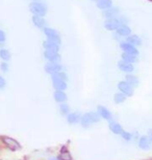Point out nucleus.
Returning <instances> with one entry per match:
<instances>
[{"label": "nucleus", "instance_id": "b1692460", "mask_svg": "<svg viewBox=\"0 0 152 160\" xmlns=\"http://www.w3.org/2000/svg\"><path fill=\"white\" fill-rule=\"evenodd\" d=\"M121 60H123V61H125V62L130 63V64L135 65L136 63L139 61V57L133 56V55H129V53L122 52L121 53Z\"/></svg>", "mask_w": 152, "mask_h": 160}, {"label": "nucleus", "instance_id": "f257e3e1", "mask_svg": "<svg viewBox=\"0 0 152 160\" xmlns=\"http://www.w3.org/2000/svg\"><path fill=\"white\" fill-rule=\"evenodd\" d=\"M28 11L31 16L46 17L48 13V5L43 0H32L28 3Z\"/></svg>", "mask_w": 152, "mask_h": 160}, {"label": "nucleus", "instance_id": "bb28decb", "mask_svg": "<svg viewBox=\"0 0 152 160\" xmlns=\"http://www.w3.org/2000/svg\"><path fill=\"white\" fill-rule=\"evenodd\" d=\"M58 160H72V156H71L70 152L68 151L66 147H62L61 149V155L58 156Z\"/></svg>", "mask_w": 152, "mask_h": 160}, {"label": "nucleus", "instance_id": "f8f14e48", "mask_svg": "<svg viewBox=\"0 0 152 160\" xmlns=\"http://www.w3.org/2000/svg\"><path fill=\"white\" fill-rule=\"evenodd\" d=\"M31 23L35 28L42 31L44 28H46L47 25V20L45 17H40V16H31Z\"/></svg>", "mask_w": 152, "mask_h": 160}, {"label": "nucleus", "instance_id": "e433bc0d", "mask_svg": "<svg viewBox=\"0 0 152 160\" xmlns=\"http://www.w3.org/2000/svg\"><path fill=\"white\" fill-rule=\"evenodd\" d=\"M147 1H149V2H151V3H152V0H147Z\"/></svg>", "mask_w": 152, "mask_h": 160}, {"label": "nucleus", "instance_id": "20e7f679", "mask_svg": "<svg viewBox=\"0 0 152 160\" xmlns=\"http://www.w3.org/2000/svg\"><path fill=\"white\" fill-rule=\"evenodd\" d=\"M44 70H45L47 74H49L51 77V75L64 70V66H62V62H46L45 66H44Z\"/></svg>", "mask_w": 152, "mask_h": 160}, {"label": "nucleus", "instance_id": "1a4fd4ad", "mask_svg": "<svg viewBox=\"0 0 152 160\" xmlns=\"http://www.w3.org/2000/svg\"><path fill=\"white\" fill-rule=\"evenodd\" d=\"M43 57L47 62H58V63L62 62V56H61V53L58 52V51L44 50Z\"/></svg>", "mask_w": 152, "mask_h": 160}, {"label": "nucleus", "instance_id": "39448f33", "mask_svg": "<svg viewBox=\"0 0 152 160\" xmlns=\"http://www.w3.org/2000/svg\"><path fill=\"white\" fill-rule=\"evenodd\" d=\"M119 47L122 52H125V53H129V55H133V56H136L139 57L140 56V50L138 47L133 46L130 43H128L125 40H122L119 42Z\"/></svg>", "mask_w": 152, "mask_h": 160}, {"label": "nucleus", "instance_id": "c756f323", "mask_svg": "<svg viewBox=\"0 0 152 160\" xmlns=\"http://www.w3.org/2000/svg\"><path fill=\"white\" fill-rule=\"evenodd\" d=\"M118 19L120 21L121 25H129V22H130V19L128 18L125 14H120L118 16Z\"/></svg>", "mask_w": 152, "mask_h": 160}, {"label": "nucleus", "instance_id": "4c0bfd02", "mask_svg": "<svg viewBox=\"0 0 152 160\" xmlns=\"http://www.w3.org/2000/svg\"><path fill=\"white\" fill-rule=\"evenodd\" d=\"M90 1H94V2H95V1H96V0H90Z\"/></svg>", "mask_w": 152, "mask_h": 160}, {"label": "nucleus", "instance_id": "aec40b11", "mask_svg": "<svg viewBox=\"0 0 152 160\" xmlns=\"http://www.w3.org/2000/svg\"><path fill=\"white\" fill-rule=\"evenodd\" d=\"M109 125H108V127H109V130L114 133V134H116V135H121L122 134V132L124 131L123 130V128H122V126L120 125V123H118V122H114V120H109Z\"/></svg>", "mask_w": 152, "mask_h": 160}, {"label": "nucleus", "instance_id": "2eb2a0df", "mask_svg": "<svg viewBox=\"0 0 152 160\" xmlns=\"http://www.w3.org/2000/svg\"><path fill=\"white\" fill-rule=\"evenodd\" d=\"M96 112L99 114L100 118L105 119V120H108V122L113 119V114L111 113V111L107 109V108L103 107V106H101V105L98 106Z\"/></svg>", "mask_w": 152, "mask_h": 160}, {"label": "nucleus", "instance_id": "f03ea898", "mask_svg": "<svg viewBox=\"0 0 152 160\" xmlns=\"http://www.w3.org/2000/svg\"><path fill=\"white\" fill-rule=\"evenodd\" d=\"M100 116L97 112H94V111H91V112H88L85 114H83L80 118V123H81L82 128H90V127L93 125V123L99 122H100Z\"/></svg>", "mask_w": 152, "mask_h": 160}, {"label": "nucleus", "instance_id": "a211bd4d", "mask_svg": "<svg viewBox=\"0 0 152 160\" xmlns=\"http://www.w3.org/2000/svg\"><path fill=\"white\" fill-rule=\"evenodd\" d=\"M51 82H52V87H53V89H54V91H66L68 88L67 82H64V81L51 80Z\"/></svg>", "mask_w": 152, "mask_h": 160}, {"label": "nucleus", "instance_id": "9d476101", "mask_svg": "<svg viewBox=\"0 0 152 160\" xmlns=\"http://www.w3.org/2000/svg\"><path fill=\"white\" fill-rule=\"evenodd\" d=\"M0 138H1L2 142H3L10 150H12V151H17V150H20L21 149V144L18 142L16 139H14V138L8 137V136H1Z\"/></svg>", "mask_w": 152, "mask_h": 160}, {"label": "nucleus", "instance_id": "4be33fe9", "mask_svg": "<svg viewBox=\"0 0 152 160\" xmlns=\"http://www.w3.org/2000/svg\"><path fill=\"white\" fill-rule=\"evenodd\" d=\"M53 98L58 104H62V102H67L68 96L65 91H54V93H53Z\"/></svg>", "mask_w": 152, "mask_h": 160}, {"label": "nucleus", "instance_id": "f704fd0d", "mask_svg": "<svg viewBox=\"0 0 152 160\" xmlns=\"http://www.w3.org/2000/svg\"><path fill=\"white\" fill-rule=\"evenodd\" d=\"M149 139L151 140V142H152V130H149Z\"/></svg>", "mask_w": 152, "mask_h": 160}, {"label": "nucleus", "instance_id": "9b49d317", "mask_svg": "<svg viewBox=\"0 0 152 160\" xmlns=\"http://www.w3.org/2000/svg\"><path fill=\"white\" fill-rule=\"evenodd\" d=\"M114 34L117 35L122 40V39L127 38L128 36H130L132 34V28H130L129 25H120L117 29H116V32Z\"/></svg>", "mask_w": 152, "mask_h": 160}, {"label": "nucleus", "instance_id": "4468645a", "mask_svg": "<svg viewBox=\"0 0 152 160\" xmlns=\"http://www.w3.org/2000/svg\"><path fill=\"white\" fill-rule=\"evenodd\" d=\"M42 46H43L44 50H51V51H58L59 52L62 48V44H58L56 42L53 41H49V40H44L43 43H42Z\"/></svg>", "mask_w": 152, "mask_h": 160}, {"label": "nucleus", "instance_id": "0eeeda50", "mask_svg": "<svg viewBox=\"0 0 152 160\" xmlns=\"http://www.w3.org/2000/svg\"><path fill=\"white\" fill-rule=\"evenodd\" d=\"M117 88L119 89V91H120L121 93H123V94H125L127 96V98H130V96L133 95V93H135V88L129 85L126 81H120V82L118 83L117 85Z\"/></svg>", "mask_w": 152, "mask_h": 160}, {"label": "nucleus", "instance_id": "473e14b6", "mask_svg": "<svg viewBox=\"0 0 152 160\" xmlns=\"http://www.w3.org/2000/svg\"><path fill=\"white\" fill-rule=\"evenodd\" d=\"M121 136H122V138H123L125 141H130V140L132 139V134H131V133H129V132H127V131H123V132H122Z\"/></svg>", "mask_w": 152, "mask_h": 160}, {"label": "nucleus", "instance_id": "7ed1b4c3", "mask_svg": "<svg viewBox=\"0 0 152 160\" xmlns=\"http://www.w3.org/2000/svg\"><path fill=\"white\" fill-rule=\"evenodd\" d=\"M42 32H43L44 37L46 38V40L53 41L58 44H62V35L58 29L53 28L51 26H46V28L42 29Z\"/></svg>", "mask_w": 152, "mask_h": 160}, {"label": "nucleus", "instance_id": "2f4dec72", "mask_svg": "<svg viewBox=\"0 0 152 160\" xmlns=\"http://www.w3.org/2000/svg\"><path fill=\"white\" fill-rule=\"evenodd\" d=\"M8 70H10V64H8V62L0 63V71L3 72V73H7Z\"/></svg>", "mask_w": 152, "mask_h": 160}, {"label": "nucleus", "instance_id": "5701e85b", "mask_svg": "<svg viewBox=\"0 0 152 160\" xmlns=\"http://www.w3.org/2000/svg\"><path fill=\"white\" fill-rule=\"evenodd\" d=\"M139 147L142 150H149L151 147V140L148 136H141L139 139Z\"/></svg>", "mask_w": 152, "mask_h": 160}, {"label": "nucleus", "instance_id": "c9c22d12", "mask_svg": "<svg viewBox=\"0 0 152 160\" xmlns=\"http://www.w3.org/2000/svg\"><path fill=\"white\" fill-rule=\"evenodd\" d=\"M50 160H58V157H56V158H50Z\"/></svg>", "mask_w": 152, "mask_h": 160}, {"label": "nucleus", "instance_id": "6ab92c4d", "mask_svg": "<svg viewBox=\"0 0 152 160\" xmlns=\"http://www.w3.org/2000/svg\"><path fill=\"white\" fill-rule=\"evenodd\" d=\"M125 81H126V82L129 84V85H131L133 88H136V87L140 85L139 78L136 77V74H133V73L125 74Z\"/></svg>", "mask_w": 152, "mask_h": 160}, {"label": "nucleus", "instance_id": "72a5a7b5", "mask_svg": "<svg viewBox=\"0 0 152 160\" xmlns=\"http://www.w3.org/2000/svg\"><path fill=\"white\" fill-rule=\"evenodd\" d=\"M7 87V80L3 75L0 74V90H3Z\"/></svg>", "mask_w": 152, "mask_h": 160}, {"label": "nucleus", "instance_id": "ddd939ff", "mask_svg": "<svg viewBox=\"0 0 152 160\" xmlns=\"http://www.w3.org/2000/svg\"><path fill=\"white\" fill-rule=\"evenodd\" d=\"M117 66H118V68L120 69L122 72H124L125 74L132 73V72L135 71V65L130 64V63L125 62V61H123V60H120V61H118Z\"/></svg>", "mask_w": 152, "mask_h": 160}, {"label": "nucleus", "instance_id": "a878e982", "mask_svg": "<svg viewBox=\"0 0 152 160\" xmlns=\"http://www.w3.org/2000/svg\"><path fill=\"white\" fill-rule=\"evenodd\" d=\"M51 80H59V81H64V82H68L69 81V77H68L66 71H61L58 73L51 75Z\"/></svg>", "mask_w": 152, "mask_h": 160}, {"label": "nucleus", "instance_id": "423d86ee", "mask_svg": "<svg viewBox=\"0 0 152 160\" xmlns=\"http://www.w3.org/2000/svg\"><path fill=\"white\" fill-rule=\"evenodd\" d=\"M121 25L120 21L117 18H112V19H104L103 20V28L109 32H115L119 26Z\"/></svg>", "mask_w": 152, "mask_h": 160}, {"label": "nucleus", "instance_id": "dca6fc26", "mask_svg": "<svg viewBox=\"0 0 152 160\" xmlns=\"http://www.w3.org/2000/svg\"><path fill=\"white\" fill-rule=\"evenodd\" d=\"M124 40L126 42H128V43H130L131 45H133V46L138 47V48L140 46H142V44H143L142 37L139 35H136V34H131L130 36H128L127 38H125Z\"/></svg>", "mask_w": 152, "mask_h": 160}, {"label": "nucleus", "instance_id": "393cba45", "mask_svg": "<svg viewBox=\"0 0 152 160\" xmlns=\"http://www.w3.org/2000/svg\"><path fill=\"white\" fill-rule=\"evenodd\" d=\"M12 59V53L7 48H0V60L2 62H10Z\"/></svg>", "mask_w": 152, "mask_h": 160}, {"label": "nucleus", "instance_id": "6e6552de", "mask_svg": "<svg viewBox=\"0 0 152 160\" xmlns=\"http://www.w3.org/2000/svg\"><path fill=\"white\" fill-rule=\"evenodd\" d=\"M103 19H112V18H117L121 14V8L117 5H113L112 8L101 12Z\"/></svg>", "mask_w": 152, "mask_h": 160}, {"label": "nucleus", "instance_id": "c85d7f7f", "mask_svg": "<svg viewBox=\"0 0 152 160\" xmlns=\"http://www.w3.org/2000/svg\"><path fill=\"white\" fill-rule=\"evenodd\" d=\"M59 113H61L62 115L67 116L68 114L70 113V107H69V105H67L66 102L59 104Z\"/></svg>", "mask_w": 152, "mask_h": 160}, {"label": "nucleus", "instance_id": "f3484780", "mask_svg": "<svg viewBox=\"0 0 152 160\" xmlns=\"http://www.w3.org/2000/svg\"><path fill=\"white\" fill-rule=\"evenodd\" d=\"M95 5L99 11L103 12L107 10V8H112L114 5V1L113 0H96L95 1Z\"/></svg>", "mask_w": 152, "mask_h": 160}, {"label": "nucleus", "instance_id": "412c9836", "mask_svg": "<svg viewBox=\"0 0 152 160\" xmlns=\"http://www.w3.org/2000/svg\"><path fill=\"white\" fill-rule=\"evenodd\" d=\"M80 118H81V115H80L79 112H70L67 115V122L70 125L78 123L80 122Z\"/></svg>", "mask_w": 152, "mask_h": 160}, {"label": "nucleus", "instance_id": "7c9ffc66", "mask_svg": "<svg viewBox=\"0 0 152 160\" xmlns=\"http://www.w3.org/2000/svg\"><path fill=\"white\" fill-rule=\"evenodd\" d=\"M5 42H7V32L0 28V48L4 47Z\"/></svg>", "mask_w": 152, "mask_h": 160}, {"label": "nucleus", "instance_id": "cd10ccee", "mask_svg": "<svg viewBox=\"0 0 152 160\" xmlns=\"http://www.w3.org/2000/svg\"><path fill=\"white\" fill-rule=\"evenodd\" d=\"M127 99V96L123 94V93H121L120 91L116 92L114 94V102H116V104L120 105V104H123V102Z\"/></svg>", "mask_w": 152, "mask_h": 160}]
</instances>
